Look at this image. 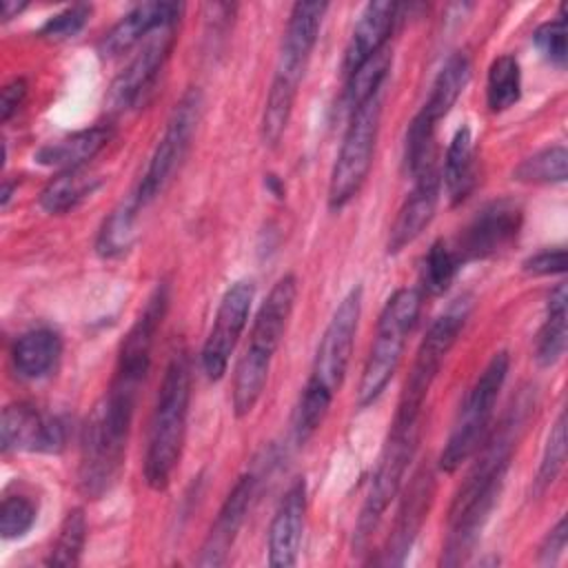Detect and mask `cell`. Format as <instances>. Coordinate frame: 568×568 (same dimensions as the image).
<instances>
[{
  "mask_svg": "<svg viewBox=\"0 0 568 568\" xmlns=\"http://www.w3.org/2000/svg\"><path fill=\"white\" fill-rule=\"evenodd\" d=\"M530 408V399L521 395L477 448L479 457L448 508V537L442 552L444 566H459L477 544L481 528L499 499L513 450L521 437Z\"/></svg>",
  "mask_w": 568,
  "mask_h": 568,
  "instance_id": "obj_1",
  "label": "cell"
},
{
  "mask_svg": "<svg viewBox=\"0 0 568 568\" xmlns=\"http://www.w3.org/2000/svg\"><path fill=\"white\" fill-rule=\"evenodd\" d=\"M144 379L146 375L142 373L115 366V375L106 393L87 419L80 448L78 486L89 499H98L109 493L120 477Z\"/></svg>",
  "mask_w": 568,
  "mask_h": 568,
  "instance_id": "obj_2",
  "label": "cell"
},
{
  "mask_svg": "<svg viewBox=\"0 0 568 568\" xmlns=\"http://www.w3.org/2000/svg\"><path fill=\"white\" fill-rule=\"evenodd\" d=\"M191 402V362L186 351H175L166 364L155 410L149 426L144 479L149 488L164 490L180 464Z\"/></svg>",
  "mask_w": 568,
  "mask_h": 568,
  "instance_id": "obj_3",
  "label": "cell"
},
{
  "mask_svg": "<svg viewBox=\"0 0 568 568\" xmlns=\"http://www.w3.org/2000/svg\"><path fill=\"white\" fill-rule=\"evenodd\" d=\"M422 300H424V293L415 286L397 288L386 300L379 313L375 339L371 344V351L362 371V379L357 386L359 406L373 404L384 393L393 375L397 373V366L402 362V353L406 346V337L410 335L419 317Z\"/></svg>",
  "mask_w": 568,
  "mask_h": 568,
  "instance_id": "obj_4",
  "label": "cell"
},
{
  "mask_svg": "<svg viewBox=\"0 0 568 568\" xmlns=\"http://www.w3.org/2000/svg\"><path fill=\"white\" fill-rule=\"evenodd\" d=\"M508 366H510L508 353L499 351L490 357V362L484 366V371L475 379L450 428L444 450L439 455V468L444 473H455L484 444L499 390L508 375Z\"/></svg>",
  "mask_w": 568,
  "mask_h": 568,
  "instance_id": "obj_5",
  "label": "cell"
},
{
  "mask_svg": "<svg viewBox=\"0 0 568 568\" xmlns=\"http://www.w3.org/2000/svg\"><path fill=\"white\" fill-rule=\"evenodd\" d=\"M379 120H382L379 93L351 111L348 126L344 131L342 146L328 180V206L333 211L344 209L366 182L373 164Z\"/></svg>",
  "mask_w": 568,
  "mask_h": 568,
  "instance_id": "obj_6",
  "label": "cell"
},
{
  "mask_svg": "<svg viewBox=\"0 0 568 568\" xmlns=\"http://www.w3.org/2000/svg\"><path fill=\"white\" fill-rule=\"evenodd\" d=\"M417 439H419V422L406 424V422L393 419L388 439L382 448L377 468L373 473L368 495L364 499V506H362L357 524H355L353 550L362 552V548L368 544L371 535L375 532L379 519L384 517L386 508L397 497L404 475H406V468L415 455Z\"/></svg>",
  "mask_w": 568,
  "mask_h": 568,
  "instance_id": "obj_7",
  "label": "cell"
},
{
  "mask_svg": "<svg viewBox=\"0 0 568 568\" xmlns=\"http://www.w3.org/2000/svg\"><path fill=\"white\" fill-rule=\"evenodd\" d=\"M468 311H470V302L466 297L457 300L446 313H442L430 324L426 337L422 339V344L417 348L410 373L404 382L395 422H406V424L419 422L426 395H428L435 377L439 375V368H442L448 351L457 342V337L466 324Z\"/></svg>",
  "mask_w": 568,
  "mask_h": 568,
  "instance_id": "obj_8",
  "label": "cell"
},
{
  "mask_svg": "<svg viewBox=\"0 0 568 568\" xmlns=\"http://www.w3.org/2000/svg\"><path fill=\"white\" fill-rule=\"evenodd\" d=\"M200 115H202V95L197 89H191L175 104L166 122V129L149 160V166L135 189V197L140 206H146L149 202H153L178 173L180 164L189 153Z\"/></svg>",
  "mask_w": 568,
  "mask_h": 568,
  "instance_id": "obj_9",
  "label": "cell"
},
{
  "mask_svg": "<svg viewBox=\"0 0 568 568\" xmlns=\"http://www.w3.org/2000/svg\"><path fill=\"white\" fill-rule=\"evenodd\" d=\"M359 315H362V288L355 286L344 295L333 317L328 320L315 351L311 375L304 386L320 390L331 399L335 397V393L339 390L346 377Z\"/></svg>",
  "mask_w": 568,
  "mask_h": 568,
  "instance_id": "obj_10",
  "label": "cell"
},
{
  "mask_svg": "<svg viewBox=\"0 0 568 568\" xmlns=\"http://www.w3.org/2000/svg\"><path fill=\"white\" fill-rule=\"evenodd\" d=\"M255 297V286L251 280H240L226 288L215 311L213 326L202 346V371L211 382L224 377L229 359L235 351V344L246 328L251 304Z\"/></svg>",
  "mask_w": 568,
  "mask_h": 568,
  "instance_id": "obj_11",
  "label": "cell"
},
{
  "mask_svg": "<svg viewBox=\"0 0 568 568\" xmlns=\"http://www.w3.org/2000/svg\"><path fill=\"white\" fill-rule=\"evenodd\" d=\"M175 31H178V22H171L153 31L142 42L140 51L122 69V73L115 75L106 93V104L113 111L133 109L144 100V95L155 84L164 62L171 55V49L175 44Z\"/></svg>",
  "mask_w": 568,
  "mask_h": 568,
  "instance_id": "obj_12",
  "label": "cell"
},
{
  "mask_svg": "<svg viewBox=\"0 0 568 568\" xmlns=\"http://www.w3.org/2000/svg\"><path fill=\"white\" fill-rule=\"evenodd\" d=\"M524 211L513 200H495L486 204L453 244L462 264L486 260L508 248L519 235Z\"/></svg>",
  "mask_w": 568,
  "mask_h": 568,
  "instance_id": "obj_13",
  "label": "cell"
},
{
  "mask_svg": "<svg viewBox=\"0 0 568 568\" xmlns=\"http://www.w3.org/2000/svg\"><path fill=\"white\" fill-rule=\"evenodd\" d=\"M67 446V424L55 415H42L24 402L2 408L0 448L2 453H44L55 455Z\"/></svg>",
  "mask_w": 568,
  "mask_h": 568,
  "instance_id": "obj_14",
  "label": "cell"
},
{
  "mask_svg": "<svg viewBox=\"0 0 568 568\" xmlns=\"http://www.w3.org/2000/svg\"><path fill=\"white\" fill-rule=\"evenodd\" d=\"M326 9H328L326 2H295L293 4L284 36H282L273 80L288 84L293 89L300 87V80L304 78L308 58L317 42L322 18H324Z\"/></svg>",
  "mask_w": 568,
  "mask_h": 568,
  "instance_id": "obj_15",
  "label": "cell"
},
{
  "mask_svg": "<svg viewBox=\"0 0 568 568\" xmlns=\"http://www.w3.org/2000/svg\"><path fill=\"white\" fill-rule=\"evenodd\" d=\"M439 189H442V178H439V171L435 164L424 169L419 175H415L413 191L404 200V204L397 211V217L390 226L388 244H386L388 253H399L402 248H406L410 242H415L424 233V229L435 217L437 202H439Z\"/></svg>",
  "mask_w": 568,
  "mask_h": 568,
  "instance_id": "obj_16",
  "label": "cell"
},
{
  "mask_svg": "<svg viewBox=\"0 0 568 568\" xmlns=\"http://www.w3.org/2000/svg\"><path fill=\"white\" fill-rule=\"evenodd\" d=\"M255 495V475H242L231 493L226 495L215 521L209 528V535L200 548L197 566H222L226 564L229 550L233 548L237 532L246 519L251 499Z\"/></svg>",
  "mask_w": 568,
  "mask_h": 568,
  "instance_id": "obj_17",
  "label": "cell"
},
{
  "mask_svg": "<svg viewBox=\"0 0 568 568\" xmlns=\"http://www.w3.org/2000/svg\"><path fill=\"white\" fill-rule=\"evenodd\" d=\"M306 519V481L295 479L275 508L268 526V566L291 568L297 561Z\"/></svg>",
  "mask_w": 568,
  "mask_h": 568,
  "instance_id": "obj_18",
  "label": "cell"
},
{
  "mask_svg": "<svg viewBox=\"0 0 568 568\" xmlns=\"http://www.w3.org/2000/svg\"><path fill=\"white\" fill-rule=\"evenodd\" d=\"M182 13V4L178 2H142L135 4L129 13H124L98 42L100 58H118L144 42L153 31L178 22Z\"/></svg>",
  "mask_w": 568,
  "mask_h": 568,
  "instance_id": "obj_19",
  "label": "cell"
},
{
  "mask_svg": "<svg viewBox=\"0 0 568 568\" xmlns=\"http://www.w3.org/2000/svg\"><path fill=\"white\" fill-rule=\"evenodd\" d=\"M295 300H297V277L293 273H286L273 284L266 300L257 308V315L253 320L251 335H248L251 337L248 348H255L271 357L275 355V351L284 339L288 320L293 315Z\"/></svg>",
  "mask_w": 568,
  "mask_h": 568,
  "instance_id": "obj_20",
  "label": "cell"
},
{
  "mask_svg": "<svg viewBox=\"0 0 568 568\" xmlns=\"http://www.w3.org/2000/svg\"><path fill=\"white\" fill-rule=\"evenodd\" d=\"M397 11L399 7L388 0H375L362 9L342 60V71L346 78L386 47L397 20Z\"/></svg>",
  "mask_w": 568,
  "mask_h": 568,
  "instance_id": "obj_21",
  "label": "cell"
},
{
  "mask_svg": "<svg viewBox=\"0 0 568 568\" xmlns=\"http://www.w3.org/2000/svg\"><path fill=\"white\" fill-rule=\"evenodd\" d=\"M433 499V475L430 473H419L410 481L406 497L397 510V519L393 526V532L386 544V561L388 564H402L404 557L408 555L413 539L417 537V530L428 513Z\"/></svg>",
  "mask_w": 568,
  "mask_h": 568,
  "instance_id": "obj_22",
  "label": "cell"
},
{
  "mask_svg": "<svg viewBox=\"0 0 568 568\" xmlns=\"http://www.w3.org/2000/svg\"><path fill=\"white\" fill-rule=\"evenodd\" d=\"M111 135H113L111 124H93L89 129L75 131L67 138H60L55 142L40 146L33 160L42 166H51L58 171L84 169V164L93 160L109 144Z\"/></svg>",
  "mask_w": 568,
  "mask_h": 568,
  "instance_id": "obj_23",
  "label": "cell"
},
{
  "mask_svg": "<svg viewBox=\"0 0 568 568\" xmlns=\"http://www.w3.org/2000/svg\"><path fill=\"white\" fill-rule=\"evenodd\" d=\"M62 355V337L53 328H31L11 346V364L20 379L36 382L51 375Z\"/></svg>",
  "mask_w": 568,
  "mask_h": 568,
  "instance_id": "obj_24",
  "label": "cell"
},
{
  "mask_svg": "<svg viewBox=\"0 0 568 568\" xmlns=\"http://www.w3.org/2000/svg\"><path fill=\"white\" fill-rule=\"evenodd\" d=\"M468 80H470V58L464 51H455L453 55L446 58L439 73L435 75L430 93L417 115L424 118L428 124L437 126V122L446 118L448 111L455 106Z\"/></svg>",
  "mask_w": 568,
  "mask_h": 568,
  "instance_id": "obj_25",
  "label": "cell"
},
{
  "mask_svg": "<svg viewBox=\"0 0 568 568\" xmlns=\"http://www.w3.org/2000/svg\"><path fill=\"white\" fill-rule=\"evenodd\" d=\"M442 184L450 204L464 202L475 186V144L468 126H459L446 149Z\"/></svg>",
  "mask_w": 568,
  "mask_h": 568,
  "instance_id": "obj_26",
  "label": "cell"
},
{
  "mask_svg": "<svg viewBox=\"0 0 568 568\" xmlns=\"http://www.w3.org/2000/svg\"><path fill=\"white\" fill-rule=\"evenodd\" d=\"M102 184L100 175H93L84 169H71V171H60L55 178L47 182L42 189L38 202L42 211L51 215H64L73 211L82 200L93 195Z\"/></svg>",
  "mask_w": 568,
  "mask_h": 568,
  "instance_id": "obj_27",
  "label": "cell"
},
{
  "mask_svg": "<svg viewBox=\"0 0 568 568\" xmlns=\"http://www.w3.org/2000/svg\"><path fill=\"white\" fill-rule=\"evenodd\" d=\"M566 304H568V295H566V284L561 282L548 295L546 320L535 339V362L544 368L555 366L566 353V337H568Z\"/></svg>",
  "mask_w": 568,
  "mask_h": 568,
  "instance_id": "obj_28",
  "label": "cell"
},
{
  "mask_svg": "<svg viewBox=\"0 0 568 568\" xmlns=\"http://www.w3.org/2000/svg\"><path fill=\"white\" fill-rule=\"evenodd\" d=\"M271 355H264L255 348H244L242 357L237 359L235 366V375H233V390H231V402H233V410L237 417L248 415L255 404L260 402L266 379H268V371H271Z\"/></svg>",
  "mask_w": 568,
  "mask_h": 568,
  "instance_id": "obj_29",
  "label": "cell"
},
{
  "mask_svg": "<svg viewBox=\"0 0 568 568\" xmlns=\"http://www.w3.org/2000/svg\"><path fill=\"white\" fill-rule=\"evenodd\" d=\"M140 202L135 193H131L129 200H122L109 217L102 222L95 240V251L102 257H120L124 255L131 244L135 242V217L140 211Z\"/></svg>",
  "mask_w": 568,
  "mask_h": 568,
  "instance_id": "obj_30",
  "label": "cell"
},
{
  "mask_svg": "<svg viewBox=\"0 0 568 568\" xmlns=\"http://www.w3.org/2000/svg\"><path fill=\"white\" fill-rule=\"evenodd\" d=\"M521 98V69L515 55L504 53L493 60L486 80V102L493 113L515 106Z\"/></svg>",
  "mask_w": 568,
  "mask_h": 568,
  "instance_id": "obj_31",
  "label": "cell"
},
{
  "mask_svg": "<svg viewBox=\"0 0 568 568\" xmlns=\"http://www.w3.org/2000/svg\"><path fill=\"white\" fill-rule=\"evenodd\" d=\"M295 98H297V89L271 80L268 95H266L264 111H262V120H260V135H262V142L266 146L275 149L282 142L284 131H286L288 120H291V113H293Z\"/></svg>",
  "mask_w": 568,
  "mask_h": 568,
  "instance_id": "obj_32",
  "label": "cell"
},
{
  "mask_svg": "<svg viewBox=\"0 0 568 568\" xmlns=\"http://www.w3.org/2000/svg\"><path fill=\"white\" fill-rule=\"evenodd\" d=\"M462 262L453 248V244H448L446 240H435L428 248V253L424 255V264H422V293L426 295H442L448 291V286L453 284L457 271H459Z\"/></svg>",
  "mask_w": 568,
  "mask_h": 568,
  "instance_id": "obj_33",
  "label": "cell"
},
{
  "mask_svg": "<svg viewBox=\"0 0 568 568\" xmlns=\"http://www.w3.org/2000/svg\"><path fill=\"white\" fill-rule=\"evenodd\" d=\"M513 178L524 184H561L568 178V153L561 144L541 149L526 158L513 171Z\"/></svg>",
  "mask_w": 568,
  "mask_h": 568,
  "instance_id": "obj_34",
  "label": "cell"
},
{
  "mask_svg": "<svg viewBox=\"0 0 568 568\" xmlns=\"http://www.w3.org/2000/svg\"><path fill=\"white\" fill-rule=\"evenodd\" d=\"M390 62L393 53L388 47H384L379 53H375L346 78V102L351 111L379 93V87L390 69Z\"/></svg>",
  "mask_w": 568,
  "mask_h": 568,
  "instance_id": "obj_35",
  "label": "cell"
},
{
  "mask_svg": "<svg viewBox=\"0 0 568 568\" xmlns=\"http://www.w3.org/2000/svg\"><path fill=\"white\" fill-rule=\"evenodd\" d=\"M87 541V517L82 508H71L60 526L58 539L47 557L49 566H78Z\"/></svg>",
  "mask_w": 568,
  "mask_h": 568,
  "instance_id": "obj_36",
  "label": "cell"
},
{
  "mask_svg": "<svg viewBox=\"0 0 568 568\" xmlns=\"http://www.w3.org/2000/svg\"><path fill=\"white\" fill-rule=\"evenodd\" d=\"M38 508L24 495H9L0 506V535L2 539L24 537L36 524Z\"/></svg>",
  "mask_w": 568,
  "mask_h": 568,
  "instance_id": "obj_37",
  "label": "cell"
},
{
  "mask_svg": "<svg viewBox=\"0 0 568 568\" xmlns=\"http://www.w3.org/2000/svg\"><path fill=\"white\" fill-rule=\"evenodd\" d=\"M532 42L548 62H552L559 69L566 67L568 49H566V13H564V7H559L557 18L546 20L544 24H539L535 29Z\"/></svg>",
  "mask_w": 568,
  "mask_h": 568,
  "instance_id": "obj_38",
  "label": "cell"
},
{
  "mask_svg": "<svg viewBox=\"0 0 568 568\" xmlns=\"http://www.w3.org/2000/svg\"><path fill=\"white\" fill-rule=\"evenodd\" d=\"M91 7L89 4H71L64 11L51 16L40 29L38 36L47 42H64L75 38L89 22Z\"/></svg>",
  "mask_w": 568,
  "mask_h": 568,
  "instance_id": "obj_39",
  "label": "cell"
},
{
  "mask_svg": "<svg viewBox=\"0 0 568 568\" xmlns=\"http://www.w3.org/2000/svg\"><path fill=\"white\" fill-rule=\"evenodd\" d=\"M564 462H566V415L559 413L557 422L552 424V428L548 433L546 448L541 455V464H539V473H537L539 488H544L557 479V475L564 468Z\"/></svg>",
  "mask_w": 568,
  "mask_h": 568,
  "instance_id": "obj_40",
  "label": "cell"
},
{
  "mask_svg": "<svg viewBox=\"0 0 568 568\" xmlns=\"http://www.w3.org/2000/svg\"><path fill=\"white\" fill-rule=\"evenodd\" d=\"M524 273L541 277V275H561L566 271V248L555 246V248H541L532 253L530 257L524 260L521 264Z\"/></svg>",
  "mask_w": 568,
  "mask_h": 568,
  "instance_id": "obj_41",
  "label": "cell"
},
{
  "mask_svg": "<svg viewBox=\"0 0 568 568\" xmlns=\"http://www.w3.org/2000/svg\"><path fill=\"white\" fill-rule=\"evenodd\" d=\"M566 537H568V526H566V517H561L555 528L546 535L541 548H539V557L537 564L539 566H555L559 561V557L566 550Z\"/></svg>",
  "mask_w": 568,
  "mask_h": 568,
  "instance_id": "obj_42",
  "label": "cell"
},
{
  "mask_svg": "<svg viewBox=\"0 0 568 568\" xmlns=\"http://www.w3.org/2000/svg\"><path fill=\"white\" fill-rule=\"evenodd\" d=\"M24 95H27V82L22 78H13L11 82H7L2 87V93H0V118H2V122H7L20 109V104L24 102Z\"/></svg>",
  "mask_w": 568,
  "mask_h": 568,
  "instance_id": "obj_43",
  "label": "cell"
},
{
  "mask_svg": "<svg viewBox=\"0 0 568 568\" xmlns=\"http://www.w3.org/2000/svg\"><path fill=\"white\" fill-rule=\"evenodd\" d=\"M24 7H27V2L4 0V2H2V20H11V18H16Z\"/></svg>",
  "mask_w": 568,
  "mask_h": 568,
  "instance_id": "obj_44",
  "label": "cell"
},
{
  "mask_svg": "<svg viewBox=\"0 0 568 568\" xmlns=\"http://www.w3.org/2000/svg\"><path fill=\"white\" fill-rule=\"evenodd\" d=\"M266 186H268V191L275 193V197H282V195H284V186H282V182H280L277 175H266Z\"/></svg>",
  "mask_w": 568,
  "mask_h": 568,
  "instance_id": "obj_45",
  "label": "cell"
},
{
  "mask_svg": "<svg viewBox=\"0 0 568 568\" xmlns=\"http://www.w3.org/2000/svg\"><path fill=\"white\" fill-rule=\"evenodd\" d=\"M11 193H13V184H11L9 180H4V184H2V197H0V204H2V206H7V204H9Z\"/></svg>",
  "mask_w": 568,
  "mask_h": 568,
  "instance_id": "obj_46",
  "label": "cell"
}]
</instances>
